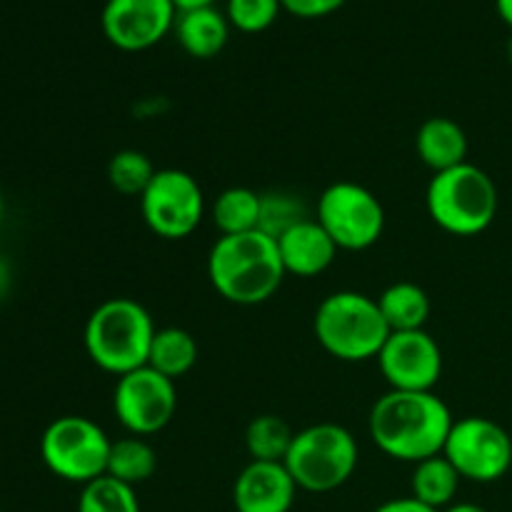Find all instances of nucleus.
<instances>
[{
  "label": "nucleus",
  "mask_w": 512,
  "mask_h": 512,
  "mask_svg": "<svg viewBox=\"0 0 512 512\" xmlns=\"http://www.w3.org/2000/svg\"><path fill=\"white\" fill-rule=\"evenodd\" d=\"M158 170L153 168L150 158L140 150H120L110 158L108 163V183L120 195H130V198H140L150 180L155 178Z\"/></svg>",
  "instance_id": "26"
},
{
  "label": "nucleus",
  "mask_w": 512,
  "mask_h": 512,
  "mask_svg": "<svg viewBox=\"0 0 512 512\" xmlns=\"http://www.w3.org/2000/svg\"><path fill=\"white\" fill-rule=\"evenodd\" d=\"M275 243H278L285 273L298 275V278H315L325 273L338 255V245L315 218L293 225Z\"/></svg>",
  "instance_id": "15"
},
{
  "label": "nucleus",
  "mask_w": 512,
  "mask_h": 512,
  "mask_svg": "<svg viewBox=\"0 0 512 512\" xmlns=\"http://www.w3.org/2000/svg\"><path fill=\"white\" fill-rule=\"evenodd\" d=\"M78 512H140L135 488L103 475L83 485L78 498Z\"/></svg>",
  "instance_id": "25"
},
{
  "label": "nucleus",
  "mask_w": 512,
  "mask_h": 512,
  "mask_svg": "<svg viewBox=\"0 0 512 512\" xmlns=\"http://www.w3.org/2000/svg\"><path fill=\"white\" fill-rule=\"evenodd\" d=\"M375 512H438V510L428 508L425 503L415 500L413 495H408V498H395V500H388V503L378 505Z\"/></svg>",
  "instance_id": "29"
},
{
  "label": "nucleus",
  "mask_w": 512,
  "mask_h": 512,
  "mask_svg": "<svg viewBox=\"0 0 512 512\" xmlns=\"http://www.w3.org/2000/svg\"><path fill=\"white\" fill-rule=\"evenodd\" d=\"M460 475L453 468L448 458L443 453L435 455V458L423 460V463H415L413 478H410V490H413V498L425 503L428 508L443 512L445 508L455 503V495L460 490Z\"/></svg>",
  "instance_id": "19"
},
{
  "label": "nucleus",
  "mask_w": 512,
  "mask_h": 512,
  "mask_svg": "<svg viewBox=\"0 0 512 512\" xmlns=\"http://www.w3.org/2000/svg\"><path fill=\"white\" fill-rule=\"evenodd\" d=\"M425 205L438 228L458 238H470L493 225L498 215V188L483 168L463 163L433 175Z\"/></svg>",
  "instance_id": "5"
},
{
  "label": "nucleus",
  "mask_w": 512,
  "mask_h": 512,
  "mask_svg": "<svg viewBox=\"0 0 512 512\" xmlns=\"http://www.w3.org/2000/svg\"><path fill=\"white\" fill-rule=\"evenodd\" d=\"M213 225L220 235H240L258 230L260 223V193L250 188H228L215 198Z\"/></svg>",
  "instance_id": "22"
},
{
  "label": "nucleus",
  "mask_w": 512,
  "mask_h": 512,
  "mask_svg": "<svg viewBox=\"0 0 512 512\" xmlns=\"http://www.w3.org/2000/svg\"><path fill=\"white\" fill-rule=\"evenodd\" d=\"M343 3L345 0H280V5L298 18H323L335 13Z\"/></svg>",
  "instance_id": "28"
},
{
  "label": "nucleus",
  "mask_w": 512,
  "mask_h": 512,
  "mask_svg": "<svg viewBox=\"0 0 512 512\" xmlns=\"http://www.w3.org/2000/svg\"><path fill=\"white\" fill-rule=\"evenodd\" d=\"M175 35L183 50L193 58H215L225 48L230 35L228 15L220 13L213 5L193 10H178L175 18Z\"/></svg>",
  "instance_id": "16"
},
{
  "label": "nucleus",
  "mask_w": 512,
  "mask_h": 512,
  "mask_svg": "<svg viewBox=\"0 0 512 512\" xmlns=\"http://www.w3.org/2000/svg\"><path fill=\"white\" fill-rule=\"evenodd\" d=\"M338 250H368L385 230L383 203L365 185L340 180L328 185L318 198L315 215Z\"/></svg>",
  "instance_id": "8"
},
{
  "label": "nucleus",
  "mask_w": 512,
  "mask_h": 512,
  "mask_svg": "<svg viewBox=\"0 0 512 512\" xmlns=\"http://www.w3.org/2000/svg\"><path fill=\"white\" fill-rule=\"evenodd\" d=\"M295 433L278 415H258L245 428V448L250 458L263 463H283Z\"/></svg>",
  "instance_id": "23"
},
{
  "label": "nucleus",
  "mask_w": 512,
  "mask_h": 512,
  "mask_svg": "<svg viewBox=\"0 0 512 512\" xmlns=\"http://www.w3.org/2000/svg\"><path fill=\"white\" fill-rule=\"evenodd\" d=\"M0 223H3V193H0Z\"/></svg>",
  "instance_id": "35"
},
{
  "label": "nucleus",
  "mask_w": 512,
  "mask_h": 512,
  "mask_svg": "<svg viewBox=\"0 0 512 512\" xmlns=\"http://www.w3.org/2000/svg\"><path fill=\"white\" fill-rule=\"evenodd\" d=\"M8 290H10V265L8 260L0 255V300L8 295Z\"/></svg>",
  "instance_id": "30"
},
{
  "label": "nucleus",
  "mask_w": 512,
  "mask_h": 512,
  "mask_svg": "<svg viewBox=\"0 0 512 512\" xmlns=\"http://www.w3.org/2000/svg\"><path fill=\"white\" fill-rule=\"evenodd\" d=\"M495 8H498L500 18L512 28V0H495Z\"/></svg>",
  "instance_id": "32"
},
{
  "label": "nucleus",
  "mask_w": 512,
  "mask_h": 512,
  "mask_svg": "<svg viewBox=\"0 0 512 512\" xmlns=\"http://www.w3.org/2000/svg\"><path fill=\"white\" fill-rule=\"evenodd\" d=\"M280 8V0H228V20L243 33H260L275 23Z\"/></svg>",
  "instance_id": "27"
},
{
  "label": "nucleus",
  "mask_w": 512,
  "mask_h": 512,
  "mask_svg": "<svg viewBox=\"0 0 512 512\" xmlns=\"http://www.w3.org/2000/svg\"><path fill=\"white\" fill-rule=\"evenodd\" d=\"M113 410L118 423L130 435L148 438V435L160 433L178 410L175 380L165 378L150 365L120 375L115 383Z\"/></svg>",
  "instance_id": "11"
},
{
  "label": "nucleus",
  "mask_w": 512,
  "mask_h": 512,
  "mask_svg": "<svg viewBox=\"0 0 512 512\" xmlns=\"http://www.w3.org/2000/svg\"><path fill=\"white\" fill-rule=\"evenodd\" d=\"M508 60H510V65H512V35H510V40H508Z\"/></svg>",
  "instance_id": "34"
},
{
  "label": "nucleus",
  "mask_w": 512,
  "mask_h": 512,
  "mask_svg": "<svg viewBox=\"0 0 512 512\" xmlns=\"http://www.w3.org/2000/svg\"><path fill=\"white\" fill-rule=\"evenodd\" d=\"M378 365L390 390L433 393L443 375V350L425 328L390 333L378 353Z\"/></svg>",
  "instance_id": "12"
},
{
  "label": "nucleus",
  "mask_w": 512,
  "mask_h": 512,
  "mask_svg": "<svg viewBox=\"0 0 512 512\" xmlns=\"http://www.w3.org/2000/svg\"><path fill=\"white\" fill-rule=\"evenodd\" d=\"M295 495L298 485L285 463L250 460L233 485V505L238 512H290Z\"/></svg>",
  "instance_id": "14"
},
{
  "label": "nucleus",
  "mask_w": 512,
  "mask_h": 512,
  "mask_svg": "<svg viewBox=\"0 0 512 512\" xmlns=\"http://www.w3.org/2000/svg\"><path fill=\"white\" fill-rule=\"evenodd\" d=\"M453 423V413L435 393L388 390L375 400L368 430L380 453L415 465L443 453Z\"/></svg>",
  "instance_id": "1"
},
{
  "label": "nucleus",
  "mask_w": 512,
  "mask_h": 512,
  "mask_svg": "<svg viewBox=\"0 0 512 512\" xmlns=\"http://www.w3.org/2000/svg\"><path fill=\"white\" fill-rule=\"evenodd\" d=\"M155 325L148 310L133 298H110L85 323V353L105 373L128 375L148 365Z\"/></svg>",
  "instance_id": "3"
},
{
  "label": "nucleus",
  "mask_w": 512,
  "mask_h": 512,
  "mask_svg": "<svg viewBox=\"0 0 512 512\" xmlns=\"http://www.w3.org/2000/svg\"><path fill=\"white\" fill-rule=\"evenodd\" d=\"M313 330L320 348L343 363L378 358L390 335L378 298L355 290H338L323 298L315 310Z\"/></svg>",
  "instance_id": "4"
},
{
  "label": "nucleus",
  "mask_w": 512,
  "mask_h": 512,
  "mask_svg": "<svg viewBox=\"0 0 512 512\" xmlns=\"http://www.w3.org/2000/svg\"><path fill=\"white\" fill-rule=\"evenodd\" d=\"M178 10H193V8H205V5H213L215 0H173Z\"/></svg>",
  "instance_id": "31"
},
{
  "label": "nucleus",
  "mask_w": 512,
  "mask_h": 512,
  "mask_svg": "<svg viewBox=\"0 0 512 512\" xmlns=\"http://www.w3.org/2000/svg\"><path fill=\"white\" fill-rule=\"evenodd\" d=\"M358 460V440L348 428L338 423H318L295 433L283 463L298 490L333 493L353 478Z\"/></svg>",
  "instance_id": "6"
},
{
  "label": "nucleus",
  "mask_w": 512,
  "mask_h": 512,
  "mask_svg": "<svg viewBox=\"0 0 512 512\" xmlns=\"http://www.w3.org/2000/svg\"><path fill=\"white\" fill-rule=\"evenodd\" d=\"M443 512H490V510H485L483 505H475V503H453Z\"/></svg>",
  "instance_id": "33"
},
{
  "label": "nucleus",
  "mask_w": 512,
  "mask_h": 512,
  "mask_svg": "<svg viewBox=\"0 0 512 512\" xmlns=\"http://www.w3.org/2000/svg\"><path fill=\"white\" fill-rule=\"evenodd\" d=\"M458 475L470 483H495L512 468V438L483 415L455 420L443 448Z\"/></svg>",
  "instance_id": "9"
},
{
  "label": "nucleus",
  "mask_w": 512,
  "mask_h": 512,
  "mask_svg": "<svg viewBox=\"0 0 512 512\" xmlns=\"http://www.w3.org/2000/svg\"><path fill=\"white\" fill-rule=\"evenodd\" d=\"M173 0H108L100 15L103 33L115 48L145 50L175 25Z\"/></svg>",
  "instance_id": "13"
},
{
  "label": "nucleus",
  "mask_w": 512,
  "mask_h": 512,
  "mask_svg": "<svg viewBox=\"0 0 512 512\" xmlns=\"http://www.w3.org/2000/svg\"><path fill=\"white\" fill-rule=\"evenodd\" d=\"M155 470H158V455L148 440L130 435V438H120L110 445L108 473H105L110 478L135 488L153 478Z\"/></svg>",
  "instance_id": "21"
},
{
  "label": "nucleus",
  "mask_w": 512,
  "mask_h": 512,
  "mask_svg": "<svg viewBox=\"0 0 512 512\" xmlns=\"http://www.w3.org/2000/svg\"><path fill=\"white\" fill-rule=\"evenodd\" d=\"M278 243L260 230L220 235L208 253V278L220 298L233 305H260L285 280Z\"/></svg>",
  "instance_id": "2"
},
{
  "label": "nucleus",
  "mask_w": 512,
  "mask_h": 512,
  "mask_svg": "<svg viewBox=\"0 0 512 512\" xmlns=\"http://www.w3.org/2000/svg\"><path fill=\"white\" fill-rule=\"evenodd\" d=\"M113 440L98 423L83 415H63L45 428L40 438V458L55 478L88 485L108 473Z\"/></svg>",
  "instance_id": "7"
},
{
  "label": "nucleus",
  "mask_w": 512,
  "mask_h": 512,
  "mask_svg": "<svg viewBox=\"0 0 512 512\" xmlns=\"http://www.w3.org/2000/svg\"><path fill=\"white\" fill-rule=\"evenodd\" d=\"M198 363V343L193 335L183 328H160L155 330L153 345H150L148 365L170 380L188 375Z\"/></svg>",
  "instance_id": "20"
},
{
  "label": "nucleus",
  "mask_w": 512,
  "mask_h": 512,
  "mask_svg": "<svg viewBox=\"0 0 512 512\" xmlns=\"http://www.w3.org/2000/svg\"><path fill=\"white\" fill-rule=\"evenodd\" d=\"M420 160L435 173L468 163V135L455 120L428 118L415 135Z\"/></svg>",
  "instance_id": "17"
},
{
  "label": "nucleus",
  "mask_w": 512,
  "mask_h": 512,
  "mask_svg": "<svg viewBox=\"0 0 512 512\" xmlns=\"http://www.w3.org/2000/svg\"><path fill=\"white\" fill-rule=\"evenodd\" d=\"M0 512H3V510H0Z\"/></svg>",
  "instance_id": "36"
},
{
  "label": "nucleus",
  "mask_w": 512,
  "mask_h": 512,
  "mask_svg": "<svg viewBox=\"0 0 512 512\" xmlns=\"http://www.w3.org/2000/svg\"><path fill=\"white\" fill-rule=\"evenodd\" d=\"M308 210L305 203L293 193H285V190H273V193L260 195V223L258 230L265 233L268 238L278 240L280 235L288 233L293 225L308 220Z\"/></svg>",
  "instance_id": "24"
},
{
  "label": "nucleus",
  "mask_w": 512,
  "mask_h": 512,
  "mask_svg": "<svg viewBox=\"0 0 512 512\" xmlns=\"http://www.w3.org/2000/svg\"><path fill=\"white\" fill-rule=\"evenodd\" d=\"M140 213L145 225L158 238L183 240L198 230L205 215L203 188L190 173L165 168L155 173L145 193L140 195Z\"/></svg>",
  "instance_id": "10"
},
{
  "label": "nucleus",
  "mask_w": 512,
  "mask_h": 512,
  "mask_svg": "<svg viewBox=\"0 0 512 512\" xmlns=\"http://www.w3.org/2000/svg\"><path fill=\"white\" fill-rule=\"evenodd\" d=\"M378 305L390 333L423 330L430 318L428 293L418 283H410V280H400V283L388 285L380 293Z\"/></svg>",
  "instance_id": "18"
}]
</instances>
